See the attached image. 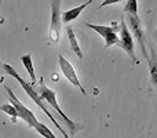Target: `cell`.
Returning a JSON list of instances; mask_svg holds the SVG:
<instances>
[{"label": "cell", "instance_id": "6", "mask_svg": "<svg viewBox=\"0 0 157 138\" xmlns=\"http://www.w3.org/2000/svg\"><path fill=\"white\" fill-rule=\"evenodd\" d=\"M4 89H6V91H7V97H8V100H10V104L17 109L18 117H19V119H22L25 123H26L28 127L35 128V126L39 123L37 119H36V116H35V113H33L29 108H26V106H25L24 104H22L21 101L15 97V94L13 93V90H11L10 87L6 86Z\"/></svg>", "mask_w": 157, "mask_h": 138}, {"label": "cell", "instance_id": "15", "mask_svg": "<svg viewBox=\"0 0 157 138\" xmlns=\"http://www.w3.org/2000/svg\"><path fill=\"white\" fill-rule=\"evenodd\" d=\"M124 13L138 15V2L136 0H127L124 6Z\"/></svg>", "mask_w": 157, "mask_h": 138}, {"label": "cell", "instance_id": "1", "mask_svg": "<svg viewBox=\"0 0 157 138\" xmlns=\"http://www.w3.org/2000/svg\"><path fill=\"white\" fill-rule=\"evenodd\" d=\"M3 69L6 70V72H7V75H10L11 77H14L15 79L17 81H18L19 84H21V87L22 89H24V91L28 95H29L30 97V100H33V102L36 104V105L39 106V108L41 109V111L44 112V113L47 115V116H48V119L51 120L52 122V124L55 126V127L58 128V130L61 131V133H62V136H63V138H71L68 136V134L65 133V131H63V128H62V126H59V123L57 122V120H55V117L52 116L51 115V112L48 111V109H47V106H46V104H44V100H43V97H41L40 95V93L37 91V90L35 89V86H33L32 83L29 84V81H26V80H24V79L21 77V76L18 75V72H17L15 69L13 68V66L10 65V64H4V65H3Z\"/></svg>", "mask_w": 157, "mask_h": 138}, {"label": "cell", "instance_id": "4", "mask_svg": "<svg viewBox=\"0 0 157 138\" xmlns=\"http://www.w3.org/2000/svg\"><path fill=\"white\" fill-rule=\"evenodd\" d=\"M62 0H51V22H50V43L58 44L61 40V28H62Z\"/></svg>", "mask_w": 157, "mask_h": 138}, {"label": "cell", "instance_id": "10", "mask_svg": "<svg viewBox=\"0 0 157 138\" xmlns=\"http://www.w3.org/2000/svg\"><path fill=\"white\" fill-rule=\"evenodd\" d=\"M66 33H68V39H69V44H71L72 51L77 55L78 60H83L84 54H83V51H81V47H80V44H78V41H77L76 35H75V32H73V28L68 25V26H66Z\"/></svg>", "mask_w": 157, "mask_h": 138}, {"label": "cell", "instance_id": "14", "mask_svg": "<svg viewBox=\"0 0 157 138\" xmlns=\"http://www.w3.org/2000/svg\"><path fill=\"white\" fill-rule=\"evenodd\" d=\"M0 112H4V113L10 115L13 123H17V119H18V113H17V109L14 108L11 104H4V105L0 106Z\"/></svg>", "mask_w": 157, "mask_h": 138}, {"label": "cell", "instance_id": "13", "mask_svg": "<svg viewBox=\"0 0 157 138\" xmlns=\"http://www.w3.org/2000/svg\"><path fill=\"white\" fill-rule=\"evenodd\" d=\"M35 130L37 131L41 137H44V138H58L48 127H47L46 124H44V123H41V122H39L35 126Z\"/></svg>", "mask_w": 157, "mask_h": 138}, {"label": "cell", "instance_id": "16", "mask_svg": "<svg viewBox=\"0 0 157 138\" xmlns=\"http://www.w3.org/2000/svg\"><path fill=\"white\" fill-rule=\"evenodd\" d=\"M120 2H123V0H103L102 3L99 4V7L102 8V7H106V6H110V4H116V3H120Z\"/></svg>", "mask_w": 157, "mask_h": 138}, {"label": "cell", "instance_id": "9", "mask_svg": "<svg viewBox=\"0 0 157 138\" xmlns=\"http://www.w3.org/2000/svg\"><path fill=\"white\" fill-rule=\"evenodd\" d=\"M91 3H92V0H87L84 4H80V6H77V7H75V8H71V10L63 11V13H62V22L68 25L69 22L75 21V19H76L77 17L81 14V11L86 10V8L88 7Z\"/></svg>", "mask_w": 157, "mask_h": 138}, {"label": "cell", "instance_id": "8", "mask_svg": "<svg viewBox=\"0 0 157 138\" xmlns=\"http://www.w3.org/2000/svg\"><path fill=\"white\" fill-rule=\"evenodd\" d=\"M58 62H59V69H61V72H62V75L69 80V83H72L75 87H77V89L80 90L81 94H83L84 97H87L86 90H84V87L81 86L80 80H78V77H77V73H76V70L73 69L72 64L69 62V61L66 60L65 57H62V55H59V57H58Z\"/></svg>", "mask_w": 157, "mask_h": 138}, {"label": "cell", "instance_id": "3", "mask_svg": "<svg viewBox=\"0 0 157 138\" xmlns=\"http://www.w3.org/2000/svg\"><path fill=\"white\" fill-rule=\"evenodd\" d=\"M119 44L117 46L120 47V49H123L125 53L128 54V57H130V60L132 61V64H135V65H138L139 61L138 58H136L135 55V44H134V36L132 33H131L130 28H128L127 22H125L124 17H121L120 18V30H119Z\"/></svg>", "mask_w": 157, "mask_h": 138}, {"label": "cell", "instance_id": "2", "mask_svg": "<svg viewBox=\"0 0 157 138\" xmlns=\"http://www.w3.org/2000/svg\"><path fill=\"white\" fill-rule=\"evenodd\" d=\"M36 90L40 93V95L43 97V100L46 101L48 105H51V108L54 109V111L57 112L58 115H59V117L63 120V123H65V126L69 128V133H71L72 136H75V134H76L77 131L80 130V128H83V124L75 123L73 120H71L65 113H63V111L59 108V104H58V101H57V94H55V91H52L51 89H48V87L44 84V80H43V79H40L39 87H37Z\"/></svg>", "mask_w": 157, "mask_h": 138}, {"label": "cell", "instance_id": "17", "mask_svg": "<svg viewBox=\"0 0 157 138\" xmlns=\"http://www.w3.org/2000/svg\"><path fill=\"white\" fill-rule=\"evenodd\" d=\"M153 39H155V41L157 43V29L155 30V32H153Z\"/></svg>", "mask_w": 157, "mask_h": 138}, {"label": "cell", "instance_id": "11", "mask_svg": "<svg viewBox=\"0 0 157 138\" xmlns=\"http://www.w3.org/2000/svg\"><path fill=\"white\" fill-rule=\"evenodd\" d=\"M149 73H150V83L155 87V90L157 91V53L155 51V49H152V57L149 60Z\"/></svg>", "mask_w": 157, "mask_h": 138}, {"label": "cell", "instance_id": "7", "mask_svg": "<svg viewBox=\"0 0 157 138\" xmlns=\"http://www.w3.org/2000/svg\"><path fill=\"white\" fill-rule=\"evenodd\" d=\"M127 25L130 28L131 33H132L134 39L138 41L139 47H141V51L144 54L145 60L149 62L150 57L147 54L146 50V41H145V33H144V28H142V21L139 18V15H134V14H127Z\"/></svg>", "mask_w": 157, "mask_h": 138}, {"label": "cell", "instance_id": "5", "mask_svg": "<svg viewBox=\"0 0 157 138\" xmlns=\"http://www.w3.org/2000/svg\"><path fill=\"white\" fill-rule=\"evenodd\" d=\"M87 28L95 30L101 37L105 40V50L112 47L113 44H119V30H120V24L113 22L112 26H106V25H95V24H86Z\"/></svg>", "mask_w": 157, "mask_h": 138}, {"label": "cell", "instance_id": "12", "mask_svg": "<svg viewBox=\"0 0 157 138\" xmlns=\"http://www.w3.org/2000/svg\"><path fill=\"white\" fill-rule=\"evenodd\" d=\"M21 62L24 64L25 69H26L28 75L30 77V83L35 86L36 84V75H35V69H33V62H32V55L30 54H25L21 57Z\"/></svg>", "mask_w": 157, "mask_h": 138}]
</instances>
